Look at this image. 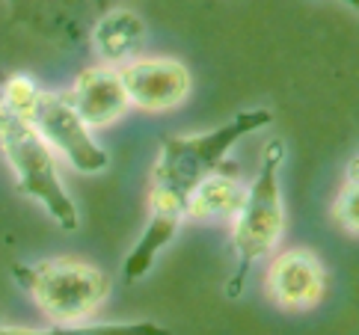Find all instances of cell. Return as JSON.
Segmentation results:
<instances>
[{
    "label": "cell",
    "mask_w": 359,
    "mask_h": 335,
    "mask_svg": "<svg viewBox=\"0 0 359 335\" xmlns=\"http://www.w3.org/2000/svg\"><path fill=\"white\" fill-rule=\"evenodd\" d=\"M271 119H273L271 110H243L232 122L214 128L208 134L166 139L155 160V172H151V193L184 205L202 178L220 170L223 158L238 139L259 131Z\"/></svg>",
    "instance_id": "6da1fadb"
},
{
    "label": "cell",
    "mask_w": 359,
    "mask_h": 335,
    "mask_svg": "<svg viewBox=\"0 0 359 335\" xmlns=\"http://www.w3.org/2000/svg\"><path fill=\"white\" fill-rule=\"evenodd\" d=\"M0 149H4L12 175H15V184L24 196L39 202L62 228L74 231L81 226L78 205L72 202V196L60 182L54 149L45 143L30 119L9 113L4 104H0Z\"/></svg>",
    "instance_id": "7a4b0ae2"
},
{
    "label": "cell",
    "mask_w": 359,
    "mask_h": 335,
    "mask_svg": "<svg viewBox=\"0 0 359 335\" xmlns=\"http://www.w3.org/2000/svg\"><path fill=\"white\" fill-rule=\"evenodd\" d=\"M50 324H83L110 297V279L78 259H50L12 270Z\"/></svg>",
    "instance_id": "3957f363"
},
{
    "label": "cell",
    "mask_w": 359,
    "mask_h": 335,
    "mask_svg": "<svg viewBox=\"0 0 359 335\" xmlns=\"http://www.w3.org/2000/svg\"><path fill=\"white\" fill-rule=\"evenodd\" d=\"M285 158L282 139H271L262 154V170L255 182L247 187L241 211L235 214L232 247L238 255V276L232 279V294H238L241 279L247 270L271 252L285 228V214H282V193H279V163Z\"/></svg>",
    "instance_id": "277c9868"
},
{
    "label": "cell",
    "mask_w": 359,
    "mask_h": 335,
    "mask_svg": "<svg viewBox=\"0 0 359 335\" xmlns=\"http://www.w3.org/2000/svg\"><path fill=\"white\" fill-rule=\"evenodd\" d=\"M30 122L36 131L42 134L45 143L54 151H60L78 172L95 175L101 170H107L110 154L93 139L89 125L81 119V113L74 110L69 95L42 93Z\"/></svg>",
    "instance_id": "5b68a950"
},
{
    "label": "cell",
    "mask_w": 359,
    "mask_h": 335,
    "mask_svg": "<svg viewBox=\"0 0 359 335\" xmlns=\"http://www.w3.org/2000/svg\"><path fill=\"white\" fill-rule=\"evenodd\" d=\"M119 77L140 110H170L190 93V71L172 57H137L119 69Z\"/></svg>",
    "instance_id": "8992f818"
},
{
    "label": "cell",
    "mask_w": 359,
    "mask_h": 335,
    "mask_svg": "<svg viewBox=\"0 0 359 335\" xmlns=\"http://www.w3.org/2000/svg\"><path fill=\"white\" fill-rule=\"evenodd\" d=\"M324 267L309 249H285L267 267V291L282 308H312L324 297Z\"/></svg>",
    "instance_id": "52a82bcc"
},
{
    "label": "cell",
    "mask_w": 359,
    "mask_h": 335,
    "mask_svg": "<svg viewBox=\"0 0 359 335\" xmlns=\"http://www.w3.org/2000/svg\"><path fill=\"white\" fill-rule=\"evenodd\" d=\"M69 98L89 128L116 122L125 116V110L131 107V98H128L125 86H122L119 69H110V66L83 69L81 77L74 81Z\"/></svg>",
    "instance_id": "ba28073f"
},
{
    "label": "cell",
    "mask_w": 359,
    "mask_h": 335,
    "mask_svg": "<svg viewBox=\"0 0 359 335\" xmlns=\"http://www.w3.org/2000/svg\"><path fill=\"white\" fill-rule=\"evenodd\" d=\"M146 42V24L131 9H107L93 27V48L101 62L110 69H122L137 60Z\"/></svg>",
    "instance_id": "9c48e42d"
},
{
    "label": "cell",
    "mask_w": 359,
    "mask_h": 335,
    "mask_svg": "<svg viewBox=\"0 0 359 335\" xmlns=\"http://www.w3.org/2000/svg\"><path fill=\"white\" fill-rule=\"evenodd\" d=\"M12 18L42 33H74L81 15L95 12L104 0H6Z\"/></svg>",
    "instance_id": "30bf717a"
},
{
    "label": "cell",
    "mask_w": 359,
    "mask_h": 335,
    "mask_svg": "<svg viewBox=\"0 0 359 335\" xmlns=\"http://www.w3.org/2000/svg\"><path fill=\"white\" fill-rule=\"evenodd\" d=\"M243 196H247V187H243L235 175L226 172V166H220L217 172H211L208 178L194 187V193L184 202V217H194V220H220V217H232L241 211Z\"/></svg>",
    "instance_id": "8fae6325"
},
{
    "label": "cell",
    "mask_w": 359,
    "mask_h": 335,
    "mask_svg": "<svg viewBox=\"0 0 359 335\" xmlns=\"http://www.w3.org/2000/svg\"><path fill=\"white\" fill-rule=\"evenodd\" d=\"M184 214L178 211H158V208H149V223L143 228V235H140L137 247L128 252L125 259V279L134 282V279H143L151 264H155L158 252L166 249V243L175 238L178 226H182Z\"/></svg>",
    "instance_id": "7c38bea8"
},
{
    "label": "cell",
    "mask_w": 359,
    "mask_h": 335,
    "mask_svg": "<svg viewBox=\"0 0 359 335\" xmlns=\"http://www.w3.org/2000/svg\"><path fill=\"white\" fill-rule=\"evenodd\" d=\"M0 335H170V329L151 320H137V324H54L42 329L0 327Z\"/></svg>",
    "instance_id": "4fadbf2b"
},
{
    "label": "cell",
    "mask_w": 359,
    "mask_h": 335,
    "mask_svg": "<svg viewBox=\"0 0 359 335\" xmlns=\"http://www.w3.org/2000/svg\"><path fill=\"white\" fill-rule=\"evenodd\" d=\"M39 95H42V89L36 86V81L27 74H12L4 81V86H0V104L9 113L21 116V119H30L33 116L36 104H39Z\"/></svg>",
    "instance_id": "5bb4252c"
},
{
    "label": "cell",
    "mask_w": 359,
    "mask_h": 335,
    "mask_svg": "<svg viewBox=\"0 0 359 335\" xmlns=\"http://www.w3.org/2000/svg\"><path fill=\"white\" fill-rule=\"evenodd\" d=\"M332 217L339 226L359 235V184H344L336 205H332Z\"/></svg>",
    "instance_id": "9a60e30c"
},
{
    "label": "cell",
    "mask_w": 359,
    "mask_h": 335,
    "mask_svg": "<svg viewBox=\"0 0 359 335\" xmlns=\"http://www.w3.org/2000/svg\"><path fill=\"white\" fill-rule=\"evenodd\" d=\"M348 184H359V158H353L348 166Z\"/></svg>",
    "instance_id": "2e32d148"
}]
</instances>
